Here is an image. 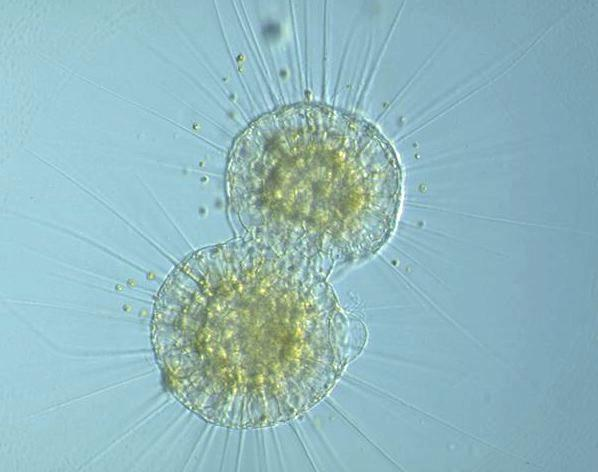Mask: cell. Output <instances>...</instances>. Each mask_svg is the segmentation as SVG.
<instances>
[{
    "label": "cell",
    "instance_id": "2",
    "mask_svg": "<svg viewBox=\"0 0 598 472\" xmlns=\"http://www.w3.org/2000/svg\"><path fill=\"white\" fill-rule=\"evenodd\" d=\"M227 173L241 238L325 276L375 253L395 226V154L371 124L340 109L299 103L262 115L234 142Z\"/></svg>",
    "mask_w": 598,
    "mask_h": 472
},
{
    "label": "cell",
    "instance_id": "1",
    "mask_svg": "<svg viewBox=\"0 0 598 472\" xmlns=\"http://www.w3.org/2000/svg\"><path fill=\"white\" fill-rule=\"evenodd\" d=\"M310 264L239 238L200 249L168 275L154 304L152 345L174 397L206 421H287L328 391L363 326Z\"/></svg>",
    "mask_w": 598,
    "mask_h": 472
}]
</instances>
